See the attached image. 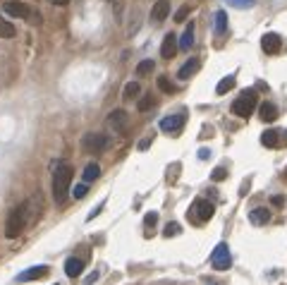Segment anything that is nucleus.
<instances>
[{
  "instance_id": "nucleus-1",
  "label": "nucleus",
  "mask_w": 287,
  "mask_h": 285,
  "mask_svg": "<svg viewBox=\"0 0 287 285\" xmlns=\"http://www.w3.org/2000/svg\"><path fill=\"white\" fill-rule=\"evenodd\" d=\"M72 177H74V168L70 163H60L55 168L53 173V197L58 204H62L67 194H70V185H72Z\"/></svg>"
},
{
  "instance_id": "nucleus-2",
  "label": "nucleus",
  "mask_w": 287,
  "mask_h": 285,
  "mask_svg": "<svg viewBox=\"0 0 287 285\" xmlns=\"http://www.w3.org/2000/svg\"><path fill=\"white\" fill-rule=\"evenodd\" d=\"M29 204L24 201V204L15 206L12 211H10L8 216V223H5V235H8L10 240H15L19 232H22L24 228H27V221H29Z\"/></svg>"
},
{
  "instance_id": "nucleus-3",
  "label": "nucleus",
  "mask_w": 287,
  "mask_h": 285,
  "mask_svg": "<svg viewBox=\"0 0 287 285\" xmlns=\"http://www.w3.org/2000/svg\"><path fill=\"white\" fill-rule=\"evenodd\" d=\"M256 103H258L256 91H254V89H244V91L234 98L232 113L234 115H240V118H249V115L254 113V108H256Z\"/></svg>"
},
{
  "instance_id": "nucleus-4",
  "label": "nucleus",
  "mask_w": 287,
  "mask_h": 285,
  "mask_svg": "<svg viewBox=\"0 0 287 285\" xmlns=\"http://www.w3.org/2000/svg\"><path fill=\"white\" fill-rule=\"evenodd\" d=\"M3 10H5L8 15L22 17V19H27V22H31V24H41V12L39 10H34V8H29V5H24V3L8 0V3L3 5Z\"/></svg>"
},
{
  "instance_id": "nucleus-5",
  "label": "nucleus",
  "mask_w": 287,
  "mask_h": 285,
  "mask_svg": "<svg viewBox=\"0 0 287 285\" xmlns=\"http://www.w3.org/2000/svg\"><path fill=\"white\" fill-rule=\"evenodd\" d=\"M108 146H110V139L106 135H98V132H86L84 139H82V149L86 153H103Z\"/></svg>"
},
{
  "instance_id": "nucleus-6",
  "label": "nucleus",
  "mask_w": 287,
  "mask_h": 285,
  "mask_svg": "<svg viewBox=\"0 0 287 285\" xmlns=\"http://www.w3.org/2000/svg\"><path fill=\"white\" fill-rule=\"evenodd\" d=\"M213 214H216V206L211 204V201H206V199H194V204H192V209H189V218L194 216L196 223L211 221Z\"/></svg>"
},
{
  "instance_id": "nucleus-7",
  "label": "nucleus",
  "mask_w": 287,
  "mask_h": 285,
  "mask_svg": "<svg viewBox=\"0 0 287 285\" xmlns=\"http://www.w3.org/2000/svg\"><path fill=\"white\" fill-rule=\"evenodd\" d=\"M211 264H213V269H218V271H227L230 266H232L230 247H227L225 242H220V245L213 249V254H211Z\"/></svg>"
},
{
  "instance_id": "nucleus-8",
  "label": "nucleus",
  "mask_w": 287,
  "mask_h": 285,
  "mask_svg": "<svg viewBox=\"0 0 287 285\" xmlns=\"http://www.w3.org/2000/svg\"><path fill=\"white\" fill-rule=\"evenodd\" d=\"M187 122V115L185 113H177V115H168V118L161 120V129L168 132V135H179L182 132V127Z\"/></svg>"
},
{
  "instance_id": "nucleus-9",
  "label": "nucleus",
  "mask_w": 287,
  "mask_h": 285,
  "mask_svg": "<svg viewBox=\"0 0 287 285\" xmlns=\"http://www.w3.org/2000/svg\"><path fill=\"white\" fill-rule=\"evenodd\" d=\"M127 125H129V115H127V111H122V108H117V111H113L108 115V127L115 135L117 132H124Z\"/></svg>"
},
{
  "instance_id": "nucleus-10",
  "label": "nucleus",
  "mask_w": 287,
  "mask_h": 285,
  "mask_svg": "<svg viewBox=\"0 0 287 285\" xmlns=\"http://www.w3.org/2000/svg\"><path fill=\"white\" fill-rule=\"evenodd\" d=\"M177 36L175 34H165V39H163V46H161V58H165V60H172L175 58V53H177Z\"/></svg>"
},
{
  "instance_id": "nucleus-11",
  "label": "nucleus",
  "mask_w": 287,
  "mask_h": 285,
  "mask_svg": "<svg viewBox=\"0 0 287 285\" xmlns=\"http://www.w3.org/2000/svg\"><path fill=\"white\" fill-rule=\"evenodd\" d=\"M168 15H170V3L168 0H158L153 5V10H151V22L163 24L168 19Z\"/></svg>"
},
{
  "instance_id": "nucleus-12",
  "label": "nucleus",
  "mask_w": 287,
  "mask_h": 285,
  "mask_svg": "<svg viewBox=\"0 0 287 285\" xmlns=\"http://www.w3.org/2000/svg\"><path fill=\"white\" fill-rule=\"evenodd\" d=\"M261 48H264L266 53H280L282 50V39H280L278 34H266L264 39H261Z\"/></svg>"
},
{
  "instance_id": "nucleus-13",
  "label": "nucleus",
  "mask_w": 287,
  "mask_h": 285,
  "mask_svg": "<svg viewBox=\"0 0 287 285\" xmlns=\"http://www.w3.org/2000/svg\"><path fill=\"white\" fill-rule=\"evenodd\" d=\"M48 276V266H34V269H27L22 271L17 280L19 283H29V280H39V278H46Z\"/></svg>"
},
{
  "instance_id": "nucleus-14",
  "label": "nucleus",
  "mask_w": 287,
  "mask_h": 285,
  "mask_svg": "<svg viewBox=\"0 0 287 285\" xmlns=\"http://www.w3.org/2000/svg\"><path fill=\"white\" fill-rule=\"evenodd\" d=\"M268 221H271V211L266 206H256V209L249 211V223L251 225H266Z\"/></svg>"
},
{
  "instance_id": "nucleus-15",
  "label": "nucleus",
  "mask_w": 287,
  "mask_h": 285,
  "mask_svg": "<svg viewBox=\"0 0 287 285\" xmlns=\"http://www.w3.org/2000/svg\"><path fill=\"white\" fill-rule=\"evenodd\" d=\"M199 67H201V60H199V58H192V60H187V63L179 67L177 77H179V80H189L192 74H196V72H199Z\"/></svg>"
},
{
  "instance_id": "nucleus-16",
  "label": "nucleus",
  "mask_w": 287,
  "mask_h": 285,
  "mask_svg": "<svg viewBox=\"0 0 287 285\" xmlns=\"http://www.w3.org/2000/svg\"><path fill=\"white\" fill-rule=\"evenodd\" d=\"M258 118L264 120V122H275V120H278V108L268 101L261 103V106H258Z\"/></svg>"
},
{
  "instance_id": "nucleus-17",
  "label": "nucleus",
  "mask_w": 287,
  "mask_h": 285,
  "mask_svg": "<svg viewBox=\"0 0 287 285\" xmlns=\"http://www.w3.org/2000/svg\"><path fill=\"white\" fill-rule=\"evenodd\" d=\"M82 271H84V262H82V259H77V256H72V259H67V262H65V273H67L70 278L82 276Z\"/></svg>"
},
{
  "instance_id": "nucleus-18",
  "label": "nucleus",
  "mask_w": 287,
  "mask_h": 285,
  "mask_svg": "<svg viewBox=\"0 0 287 285\" xmlns=\"http://www.w3.org/2000/svg\"><path fill=\"white\" fill-rule=\"evenodd\" d=\"M192 46H194V22L187 24L185 34L179 39V50H192Z\"/></svg>"
},
{
  "instance_id": "nucleus-19",
  "label": "nucleus",
  "mask_w": 287,
  "mask_h": 285,
  "mask_svg": "<svg viewBox=\"0 0 287 285\" xmlns=\"http://www.w3.org/2000/svg\"><path fill=\"white\" fill-rule=\"evenodd\" d=\"M261 144H264V146L275 149V146L280 144V132H278V129H266L264 135H261Z\"/></svg>"
},
{
  "instance_id": "nucleus-20",
  "label": "nucleus",
  "mask_w": 287,
  "mask_h": 285,
  "mask_svg": "<svg viewBox=\"0 0 287 285\" xmlns=\"http://www.w3.org/2000/svg\"><path fill=\"white\" fill-rule=\"evenodd\" d=\"M213 27H216V36H223L227 29V15L223 10H218L216 17H213Z\"/></svg>"
},
{
  "instance_id": "nucleus-21",
  "label": "nucleus",
  "mask_w": 287,
  "mask_h": 285,
  "mask_svg": "<svg viewBox=\"0 0 287 285\" xmlns=\"http://www.w3.org/2000/svg\"><path fill=\"white\" fill-rule=\"evenodd\" d=\"M234 84H237V80H234L232 74H230V77H223V80L218 82V87H216V94H218V96L227 94V91H230V89H234Z\"/></svg>"
},
{
  "instance_id": "nucleus-22",
  "label": "nucleus",
  "mask_w": 287,
  "mask_h": 285,
  "mask_svg": "<svg viewBox=\"0 0 287 285\" xmlns=\"http://www.w3.org/2000/svg\"><path fill=\"white\" fill-rule=\"evenodd\" d=\"M84 180L86 183H93V180H98V175H101V168H98V163H89V166L84 168Z\"/></svg>"
},
{
  "instance_id": "nucleus-23",
  "label": "nucleus",
  "mask_w": 287,
  "mask_h": 285,
  "mask_svg": "<svg viewBox=\"0 0 287 285\" xmlns=\"http://www.w3.org/2000/svg\"><path fill=\"white\" fill-rule=\"evenodd\" d=\"M15 34H17L15 27H12L8 19H3V17H0V39H12Z\"/></svg>"
},
{
  "instance_id": "nucleus-24",
  "label": "nucleus",
  "mask_w": 287,
  "mask_h": 285,
  "mask_svg": "<svg viewBox=\"0 0 287 285\" xmlns=\"http://www.w3.org/2000/svg\"><path fill=\"white\" fill-rule=\"evenodd\" d=\"M139 94H141V87L137 84V82H129V84L124 87V91H122V98H127V101H132V98H137Z\"/></svg>"
},
{
  "instance_id": "nucleus-25",
  "label": "nucleus",
  "mask_w": 287,
  "mask_h": 285,
  "mask_svg": "<svg viewBox=\"0 0 287 285\" xmlns=\"http://www.w3.org/2000/svg\"><path fill=\"white\" fill-rule=\"evenodd\" d=\"M151 72H153V60H141V63L137 65V77H146Z\"/></svg>"
},
{
  "instance_id": "nucleus-26",
  "label": "nucleus",
  "mask_w": 287,
  "mask_h": 285,
  "mask_svg": "<svg viewBox=\"0 0 287 285\" xmlns=\"http://www.w3.org/2000/svg\"><path fill=\"white\" fill-rule=\"evenodd\" d=\"M230 8H237V10H249L256 5V0H225Z\"/></svg>"
},
{
  "instance_id": "nucleus-27",
  "label": "nucleus",
  "mask_w": 287,
  "mask_h": 285,
  "mask_svg": "<svg viewBox=\"0 0 287 285\" xmlns=\"http://www.w3.org/2000/svg\"><path fill=\"white\" fill-rule=\"evenodd\" d=\"M158 89H161V91H165V94H172V91H175V87H172V82L168 80V77H158Z\"/></svg>"
},
{
  "instance_id": "nucleus-28",
  "label": "nucleus",
  "mask_w": 287,
  "mask_h": 285,
  "mask_svg": "<svg viewBox=\"0 0 287 285\" xmlns=\"http://www.w3.org/2000/svg\"><path fill=\"white\" fill-rule=\"evenodd\" d=\"M153 106V96H141L139 103H137V108H139V113H146L148 108Z\"/></svg>"
},
{
  "instance_id": "nucleus-29",
  "label": "nucleus",
  "mask_w": 287,
  "mask_h": 285,
  "mask_svg": "<svg viewBox=\"0 0 287 285\" xmlns=\"http://www.w3.org/2000/svg\"><path fill=\"white\" fill-rule=\"evenodd\" d=\"M179 230H182V228H179L177 223H168V225H165V230H163V235H165V238H172V235H179Z\"/></svg>"
},
{
  "instance_id": "nucleus-30",
  "label": "nucleus",
  "mask_w": 287,
  "mask_h": 285,
  "mask_svg": "<svg viewBox=\"0 0 287 285\" xmlns=\"http://www.w3.org/2000/svg\"><path fill=\"white\" fill-rule=\"evenodd\" d=\"M211 177H213L216 183H223V180L227 177V170H225V168H216V170L211 173Z\"/></svg>"
},
{
  "instance_id": "nucleus-31",
  "label": "nucleus",
  "mask_w": 287,
  "mask_h": 285,
  "mask_svg": "<svg viewBox=\"0 0 287 285\" xmlns=\"http://www.w3.org/2000/svg\"><path fill=\"white\" fill-rule=\"evenodd\" d=\"M155 223H158V214H153V211H148V214L144 216V225H146V228H153Z\"/></svg>"
},
{
  "instance_id": "nucleus-32",
  "label": "nucleus",
  "mask_w": 287,
  "mask_h": 285,
  "mask_svg": "<svg viewBox=\"0 0 287 285\" xmlns=\"http://www.w3.org/2000/svg\"><path fill=\"white\" fill-rule=\"evenodd\" d=\"M187 17H189V8H187V5H182V8L175 12V22H185Z\"/></svg>"
},
{
  "instance_id": "nucleus-33",
  "label": "nucleus",
  "mask_w": 287,
  "mask_h": 285,
  "mask_svg": "<svg viewBox=\"0 0 287 285\" xmlns=\"http://www.w3.org/2000/svg\"><path fill=\"white\" fill-rule=\"evenodd\" d=\"M86 192H89V190H86V185H77V187L72 190V197H74V199H84Z\"/></svg>"
},
{
  "instance_id": "nucleus-34",
  "label": "nucleus",
  "mask_w": 287,
  "mask_h": 285,
  "mask_svg": "<svg viewBox=\"0 0 287 285\" xmlns=\"http://www.w3.org/2000/svg\"><path fill=\"white\" fill-rule=\"evenodd\" d=\"M271 201H273V206H282V204H285V199H282V197H273Z\"/></svg>"
},
{
  "instance_id": "nucleus-35",
  "label": "nucleus",
  "mask_w": 287,
  "mask_h": 285,
  "mask_svg": "<svg viewBox=\"0 0 287 285\" xmlns=\"http://www.w3.org/2000/svg\"><path fill=\"white\" fill-rule=\"evenodd\" d=\"M208 153H211L208 149H201V151H199V159H201V161H206V159H208Z\"/></svg>"
},
{
  "instance_id": "nucleus-36",
  "label": "nucleus",
  "mask_w": 287,
  "mask_h": 285,
  "mask_svg": "<svg viewBox=\"0 0 287 285\" xmlns=\"http://www.w3.org/2000/svg\"><path fill=\"white\" fill-rule=\"evenodd\" d=\"M96 280H98V273H91V276L86 278V283H96Z\"/></svg>"
},
{
  "instance_id": "nucleus-37",
  "label": "nucleus",
  "mask_w": 287,
  "mask_h": 285,
  "mask_svg": "<svg viewBox=\"0 0 287 285\" xmlns=\"http://www.w3.org/2000/svg\"><path fill=\"white\" fill-rule=\"evenodd\" d=\"M247 187H249V180H244V183H242V192H240L242 197H244V194H247Z\"/></svg>"
},
{
  "instance_id": "nucleus-38",
  "label": "nucleus",
  "mask_w": 287,
  "mask_h": 285,
  "mask_svg": "<svg viewBox=\"0 0 287 285\" xmlns=\"http://www.w3.org/2000/svg\"><path fill=\"white\" fill-rule=\"evenodd\" d=\"M50 3H53V5H67L70 0H50Z\"/></svg>"
},
{
  "instance_id": "nucleus-39",
  "label": "nucleus",
  "mask_w": 287,
  "mask_h": 285,
  "mask_svg": "<svg viewBox=\"0 0 287 285\" xmlns=\"http://www.w3.org/2000/svg\"><path fill=\"white\" fill-rule=\"evenodd\" d=\"M282 180H285V183H287V168H285V173H282Z\"/></svg>"
}]
</instances>
